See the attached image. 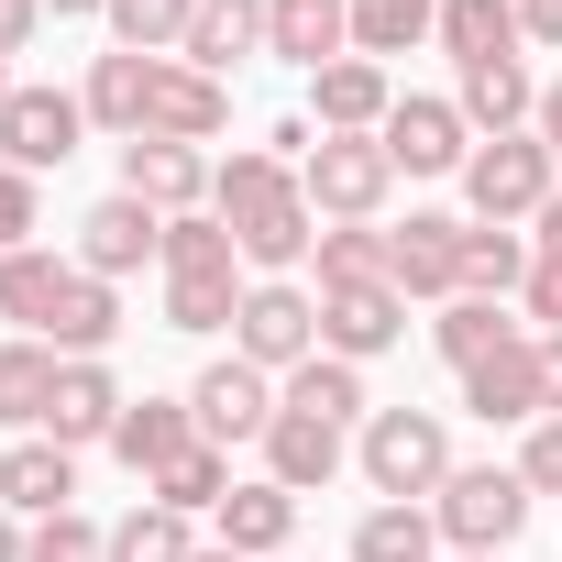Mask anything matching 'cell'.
Listing matches in <instances>:
<instances>
[{
	"mask_svg": "<svg viewBox=\"0 0 562 562\" xmlns=\"http://www.w3.org/2000/svg\"><path fill=\"white\" fill-rule=\"evenodd\" d=\"M463 562H496V551H463Z\"/></svg>",
	"mask_w": 562,
	"mask_h": 562,
	"instance_id": "cell-53",
	"label": "cell"
},
{
	"mask_svg": "<svg viewBox=\"0 0 562 562\" xmlns=\"http://www.w3.org/2000/svg\"><path fill=\"white\" fill-rule=\"evenodd\" d=\"M188 408H199V441H221V452H232V441H265L288 397H276V375H265V364L221 353V364H210V375L188 386Z\"/></svg>",
	"mask_w": 562,
	"mask_h": 562,
	"instance_id": "cell-7",
	"label": "cell"
},
{
	"mask_svg": "<svg viewBox=\"0 0 562 562\" xmlns=\"http://www.w3.org/2000/svg\"><path fill=\"white\" fill-rule=\"evenodd\" d=\"M221 122H232L221 78H199L188 56H166V67H155V100H144V133H155V144H210ZM144 133H133V144H144Z\"/></svg>",
	"mask_w": 562,
	"mask_h": 562,
	"instance_id": "cell-16",
	"label": "cell"
},
{
	"mask_svg": "<svg viewBox=\"0 0 562 562\" xmlns=\"http://www.w3.org/2000/svg\"><path fill=\"white\" fill-rule=\"evenodd\" d=\"M540 386H551V419H562V331H540Z\"/></svg>",
	"mask_w": 562,
	"mask_h": 562,
	"instance_id": "cell-46",
	"label": "cell"
},
{
	"mask_svg": "<svg viewBox=\"0 0 562 562\" xmlns=\"http://www.w3.org/2000/svg\"><path fill=\"white\" fill-rule=\"evenodd\" d=\"M408 342V299L386 288H321V353H342V364H375V353H397Z\"/></svg>",
	"mask_w": 562,
	"mask_h": 562,
	"instance_id": "cell-10",
	"label": "cell"
},
{
	"mask_svg": "<svg viewBox=\"0 0 562 562\" xmlns=\"http://www.w3.org/2000/svg\"><path fill=\"white\" fill-rule=\"evenodd\" d=\"M463 408H474V419H507V430L551 419V386H540V342L518 331V342H496L485 364H463Z\"/></svg>",
	"mask_w": 562,
	"mask_h": 562,
	"instance_id": "cell-13",
	"label": "cell"
},
{
	"mask_svg": "<svg viewBox=\"0 0 562 562\" xmlns=\"http://www.w3.org/2000/svg\"><path fill=\"white\" fill-rule=\"evenodd\" d=\"M122 408H133V397L111 386V364H100V353H78V364L56 375V408H45V441H67V452H78V441H111V430H122Z\"/></svg>",
	"mask_w": 562,
	"mask_h": 562,
	"instance_id": "cell-18",
	"label": "cell"
},
{
	"mask_svg": "<svg viewBox=\"0 0 562 562\" xmlns=\"http://www.w3.org/2000/svg\"><path fill=\"white\" fill-rule=\"evenodd\" d=\"M232 265H243V243H232L221 210H177L166 221V276H232Z\"/></svg>",
	"mask_w": 562,
	"mask_h": 562,
	"instance_id": "cell-33",
	"label": "cell"
},
{
	"mask_svg": "<svg viewBox=\"0 0 562 562\" xmlns=\"http://www.w3.org/2000/svg\"><path fill=\"white\" fill-rule=\"evenodd\" d=\"M518 299H529V321H540V331H562V254H540V265H529V288H518Z\"/></svg>",
	"mask_w": 562,
	"mask_h": 562,
	"instance_id": "cell-43",
	"label": "cell"
},
{
	"mask_svg": "<svg viewBox=\"0 0 562 562\" xmlns=\"http://www.w3.org/2000/svg\"><path fill=\"white\" fill-rule=\"evenodd\" d=\"M12 89H23V78H12V56H0V100H12Z\"/></svg>",
	"mask_w": 562,
	"mask_h": 562,
	"instance_id": "cell-52",
	"label": "cell"
},
{
	"mask_svg": "<svg viewBox=\"0 0 562 562\" xmlns=\"http://www.w3.org/2000/svg\"><path fill=\"white\" fill-rule=\"evenodd\" d=\"M0 562H23V529H12V507H0Z\"/></svg>",
	"mask_w": 562,
	"mask_h": 562,
	"instance_id": "cell-49",
	"label": "cell"
},
{
	"mask_svg": "<svg viewBox=\"0 0 562 562\" xmlns=\"http://www.w3.org/2000/svg\"><path fill=\"white\" fill-rule=\"evenodd\" d=\"M463 232L452 210H408V232H386V288L397 299H463Z\"/></svg>",
	"mask_w": 562,
	"mask_h": 562,
	"instance_id": "cell-8",
	"label": "cell"
},
{
	"mask_svg": "<svg viewBox=\"0 0 562 562\" xmlns=\"http://www.w3.org/2000/svg\"><path fill=\"white\" fill-rule=\"evenodd\" d=\"M34 221H45V210H34V177H23V166H0V254H23Z\"/></svg>",
	"mask_w": 562,
	"mask_h": 562,
	"instance_id": "cell-42",
	"label": "cell"
},
{
	"mask_svg": "<svg viewBox=\"0 0 562 562\" xmlns=\"http://www.w3.org/2000/svg\"><path fill=\"white\" fill-rule=\"evenodd\" d=\"M441 45H452L463 67L518 56V0H441Z\"/></svg>",
	"mask_w": 562,
	"mask_h": 562,
	"instance_id": "cell-29",
	"label": "cell"
},
{
	"mask_svg": "<svg viewBox=\"0 0 562 562\" xmlns=\"http://www.w3.org/2000/svg\"><path fill=\"white\" fill-rule=\"evenodd\" d=\"M78 265H89V276H133V265H166V210H144L133 188H111V199L78 221Z\"/></svg>",
	"mask_w": 562,
	"mask_h": 562,
	"instance_id": "cell-12",
	"label": "cell"
},
{
	"mask_svg": "<svg viewBox=\"0 0 562 562\" xmlns=\"http://www.w3.org/2000/svg\"><path fill=\"white\" fill-rule=\"evenodd\" d=\"M299 188H310V210H321V221H375V210H386V188H397V155H386L375 133H321V144H310V166H299Z\"/></svg>",
	"mask_w": 562,
	"mask_h": 562,
	"instance_id": "cell-4",
	"label": "cell"
},
{
	"mask_svg": "<svg viewBox=\"0 0 562 562\" xmlns=\"http://www.w3.org/2000/svg\"><path fill=\"white\" fill-rule=\"evenodd\" d=\"M419 34H441V0H353V56H408Z\"/></svg>",
	"mask_w": 562,
	"mask_h": 562,
	"instance_id": "cell-32",
	"label": "cell"
},
{
	"mask_svg": "<svg viewBox=\"0 0 562 562\" xmlns=\"http://www.w3.org/2000/svg\"><path fill=\"white\" fill-rule=\"evenodd\" d=\"M551 144L540 133H496V144H474V166H463V199H474V221H540V199H551Z\"/></svg>",
	"mask_w": 562,
	"mask_h": 562,
	"instance_id": "cell-6",
	"label": "cell"
},
{
	"mask_svg": "<svg viewBox=\"0 0 562 562\" xmlns=\"http://www.w3.org/2000/svg\"><path fill=\"white\" fill-rule=\"evenodd\" d=\"M310 254H321V288H375V276H386V232L375 221H331Z\"/></svg>",
	"mask_w": 562,
	"mask_h": 562,
	"instance_id": "cell-37",
	"label": "cell"
},
{
	"mask_svg": "<svg viewBox=\"0 0 562 562\" xmlns=\"http://www.w3.org/2000/svg\"><path fill=\"white\" fill-rule=\"evenodd\" d=\"M310 100H321V133H386V111H397V89H386V67H375V56L321 67V78H310Z\"/></svg>",
	"mask_w": 562,
	"mask_h": 562,
	"instance_id": "cell-22",
	"label": "cell"
},
{
	"mask_svg": "<svg viewBox=\"0 0 562 562\" xmlns=\"http://www.w3.org/2000/svg\"><path fill=\"white\" fill-rule=\"evenodd\" d=\"M353 463H364V485H375L386 507H419V496L452 485V430H441V408H375Z\"/></svg>",
	"mask_w": 562,
	"mask_h": 562,
	"instance_id": "cell-2",
	"label": "cell"
},
{
	"mask_svg": "<svg viewBox=\"0 0 562 562\" xmlns=\"http://www.w3.org/2000/svg\"><path fill=\"white\" fill-rule=\"evenodd\" d=\"M518 485H529V496H562V419H529V441H518Z\"/></svg>",
	"mask_w": 562,
	"mask_h": 562,
	"instance_id": "cell-41",
	"label": "cell"
},
{
	"mask_svg": "<svg viewBox=\"0 0 562 562\" xmlns=\"http://www.w3.org/2000/svg\"><path fill=\"white\" fill-rule=\"evenodd\" d=\"M188 562H243V551H221V540H199V551H188Z\"/></svg>",
	"mask_w": 562,
	"mask_h": 562,
	"instance_id": "cell-50",
	"label": "cell"
},
{
	"mask_svg": "<svg viewBox=\"0 0 562 562\" xmlns=\"http://www.w3.org/2000/svg\"><path fill=\"white\" fill-rule=\"evenodd\" d=\"M210 177H221V166H210L199 144H155V133L122 144V188H133L144 210H166V221H177V210H210Z\"/></svg>",
	"mask_w": 562,
	"mask_h": 562,
	"instance_id": "cell-17",
	"label": "cell"
},
{
	"mask_svg": "<svg viewBox=\"0 0 562 562\" xmlns=\"http://www.w3.org/2000/svg\"><path fill=\"white\" fill-rule=\"evenodd\" d=\"M254 45H265V0H199V23H188V45H177V56H188L199 78H221V67H232V56H254Z\"/></svg>",
	"mask_w": 562,
	"mask_h": 562,
	"instance_id": "cell-28",
	"label": "cell"
},
{
	"mask_svg": "<svg viewBox=\"0 0 562 562\" xmlns=\"http://www.w3.org/2000/svg\"><path fill=\"white\" fill-rule=\"evenodd\" d=\"M188 551H199V540H188V518L144 496V507H133V518L111 529V551H100V562H188Z\"/></svg>",
	"mask_w": 562,
	"mask_h": 562,
	"instance_id": "cell-38",
	"label": "cell"
},
{
	"mask_svg": "<svg viewBox=\"0 0 562 562\" xmlns=\"http://www.w3.org/2000/svg\"><path fill=\"white\" fill-rule=\"evenodd\" d=\"M144 496H155V507H177V518H199V507H221V496H232V452H221V441H199V452H188V463H166Z\"/></svg>",
	"mask_w": 562,
	"mask_h": 562,
	"instance_id": "cell-35",
	"label": "cell"
},
{
	"mask_svg": "<svg viewBox=\"0 0 562 562\" xmlns=\"http://www.w3.org/2000/svg\"><path fill=\"white\" fill-rule=\"evenodd\" d=\"M430 342H441V364L463 375V364H485L496 342H518V321H507L496 299H441V321H430Z\"/></svg>",
	"mask_w": 562,
	"mask_h": 562,
	"instance_id": "cell-31",
	"label": "cell"
},
{
	"mask_svg": "<svg viewBox=\"0 0 562 562\" xmlns=\"http://www.w3.org/2000/svg\"><path fill=\"white\" fill-rule=\"evenodd\" d=\"M78 276H89V265H78V254H45V243L0 254V321H23V331L45 342V331H56V310L78 299Z\"/></svg>",
	"mask_w": 562,
	"mask_h": 562,
	"instance_id": "cell-14",
	"label": "cell"
},
{
	"mask_svg": "<svg viewBox=\"0 0 562 562\" xmlns=\"http://www.w3.org/2000/svg\"><path fill=\"white\" fill-rule=\"evenodd\" d=\"M276 397H288L299 419H331V430H353V419H375L364 408V364H342V353H310L288 386H276Z\"/></svg>",
	"mask_w": 562,
	"mask_h": 562,
	"instance_id": "cell-26",
	"label": "cell"
},
{
	"mask_svg": "<svg viewBox=\"0 0 562 562\" xmlns=\"http://www.w3.org/2000/svg\"><path fill=\"white\" fill-rule=\"evenodd\" d=\"M265 474L288 485V496L331 485V474H342V430H331V419H299V408H276V430H265Z\"/></svg>",
	"mask_w": 562,
	"mask_h": 562,
	"instance_id": "cell-24",
	"label": "cell"
},
{
	"mask_svg": "<svg viewBox=\"0 0 562 562\" xmlns=\"http://www.w3.org/2000/svg\"><path fill=\"white\" fill-rule=\"evenodd\" d=\"M210 210L232 221V243H243V265H265V276H288L310 243H321V210H310V188H299V166L288 155H232L221 177H210Z\"/></svg>",
	"mask_w": 562,
	"mask_h": 562,
	"instance_id": "cell-1",
	"label": "cell"
},
{
	"mask_svg": "<svg viewBox=\"0 0 562 562\" xmlns=\"http://www.w3.org/2000/svg\"><path fill=\"white\" fill-rule=\"evenodd\" d=\"M430 518H441L452 551H507L529 529V485H518V463H452V485L430 496Z\"/></svg>",
	"mask_w": 562,
	"mask_h": 562,
	"instance_id": "cell-3",
	"label": "cell"
},
{
	"mask_svg": "<svg viewBox=\"0 0 562 562\" xmlns=\"http://www.w3.org/2000/svg\"><path fill=\"white\" fill-rule=\"evenodd\" d=\"M540 254H562V188L540 199Z\"/></svg>",
	"mask_w": 562,
	"mask_h": 562,
	"instance_id": "cell-48",
	"label": "cell"
},
{
	"mask_svg": "<svg viewBox=\"0 0 562 562\" xmlns=\"http://www.w3.org/2000/svg\"><path fill=\"white\" fill-rule=\"evenodd\" d=\"M67 496H78V452H67V441L34 430V441L0 452V507H12V518H56Z\"/></svg>",
	"mask_w": 562,
	"mask_h": 562,
	"instance_id": "cell-20",
	"label": "cell"
},
{
	"mask_svg": "<svg viewBox=\"0 0 562 562\" xmlns=\"http://www.w3.org/2000/svg\"><path fill=\"white\" fill-rule=\"evenodd\" d=\"M45 12H111V0H45Z\"/></svg>",
	"mask_w": 562,
	"mask_h": 562,
	"instance_id": "cell-51",
	"label": "cell"
},
{
	"mask_svg": "<svg viewBox=\"0 0 562 562\" xmlns=\"http://www.w3.org/2000/svg\"><path fill=\"white\" fill-rule=\"evenodd\" d=\"M56 375H67V353H56V342H34V331H12V342H0V419H12V430H45Z\"/></svg>",
	"mask_w": 562,
	"mask_h": 562,
	"instance_id": "cell-25",
	"label": "cell"
},
{
	"mask_svg": "<svg viewBox=\"0 0 562 562\" xmlns=\"http://www.w3.org/2000/svg\"><path fill=\"white\" fill-rule=\"evenodd\" d=\"M430 551H441V518L430 507H375L353 529V562H430Z\"/></svg>",
	"mask_w": 562,
	"mask_h": 562,
	"instance_id": "cell-36",
	"label": "cell"
},
{
	"mask_svg": "<svg viewBox=\"0 0 562 562\" xmlns=\"http://www.w3.org/2000/svg\"><path fill=\"white\" fill-rule=\"evenodd\" d=\"M529 265H540V254H529L507 221L463 232V299H496V310H507V288H529Z\"/></svg>",
	"mask_w": 562,
	"mask_h": 562,
	"instance_id": "cell-30",
	"label": "cell"
},
{
	"mask_svg": "<svg viewBox=\"0 0 562 562\" xmlns=\"http://www.w3.org/2000/svg\"><path fill=\"white\" fill-rule=\"evenodd\" d=\"M265 56H288V67H342L353 56V0H265Z\"/></svg>",
	"mask_w": 562,
	"mask_h": 562,
	"instance_id": "cell-15",
	"label": "cell"
},
{
	"mask_svg": "<svg viewBox=\"0 0 562 562\" xmlns=\"http://www.w3.org/2000/svg\"><path fill=\"white\" fill-rule=\"evenodd\" d=\"M529 133H540V144L562 155V89H540V122H529Z\"/></svg>",
	"mask_w": 562,
	"mask_h": 562,
	"instance_id": "cell-47",
	"label": "cell"
},
{
	"mask_svg": "<svg viewBox=\"0 0 562 562\" xmlns=\"http://www.w3.org/2000/svg\"><path fill=\"white\" fill-rule=\"evenodd\" d=\"M111 452L155 485L166 463H188V452H199V408H188V397H133V408H122V430H111Z\"/></svg>",
	"mask_w": 562,
	"mask_h": 562,
	"instance_id": "cell-19",
	"label": "cell"
},
{
	"mask_svg": "<svg viewBox=\"0 0 562 562\" xmlns=\"http://www.w3.org/2000/svg\"><path fill=\"white\" fill-rule=\"evenodd\" d=\"M452 111L474 122V144H496V133H529V122H540V89H529L518 56H496V67H463V100H452Z\"/></svg>",
	"mask_w": 562,
	"mask_h": 562,
	"instance_id": "cell-23",
	"label": "cell"
},
{
	"mask_svg": "<svg viewBox=\"0 0 562 562\" xmlns=\"http://www.w3.org/2000/svg\"><path fill=\"white\" fill-rule=\"evenodd\" d=\"M518 45H562V0H518Z\"/></svg>",
	"mask_w": 562,
	"mask_h": 562,
	"instance_id": "cell-45",
	"label": "cell"
},
{
	"mask_svg": "<svg viewBox=\"0 0 562 562\" xmlns=\"http://www.w3.org/2000/svg\"><path fill=\"white\" fill-rule=\"evenodd\" d=\"M232 353L265 364V375H299L321 353V299L288 288V276H265V288H243V321H232Z\"/></svg>",
	"mask_w": 562,
	"mask_h": 562,
	"instance_id": "cell-5",
	"label": "cell"
},
{
	"mask_svg": "<svg viewBox=\"0 0 562 562\" xmlns=\"http://www.w3.org/2000/svg\"><path fill=\"white\" fill-rule=\"evenodd\" d=\"M188 23H199V0H111L122 56H166V45H188Z\"/></svg>",
	"mask_w": 562,
	"mask_h": 562,
	"instance_id": "cell-39",
	"label": "cell"
},
{
	"mask_svg": "<svg viewBox=\"0 0 562 562\" xmlns=\"http://www.w3.org/2000/svg\"><path fill=\"white\" fill-rule=\"evenodd\" d=\"M100 551H111V529H89L78 507H56V518L23 529V562H100Z\"/></svg>",
	"mask_w": 562,
	"mask_h": 562,
	"instance_id": "cell-40",
	"label": "cell"
},
{
	"mask_svg": "<svg viewBox=\"0 0 562 562\" xmlns=\"http://www.w3.org/2000/svg\"><path fill=\"white\" fill-rule=\"evenodd\" d=\"M34 23H45V0H0V56H23Z\"/></svg>",
	"mask_w": 562,
	"mask_h": 562,
	"instance_id": "cell-44",
	"label": "cell"
},
{
	"mask_svg": "<svg viewBox=\"0 0 562 562\" xmlns=\"http://www.w3.org/2000/svg\"><path fill=\"white\" fill-rule=\"evenodd\" d=\"M78 133H89V100H67V89H12L0 100V166H23V177L67 166Z\"/></svg>",
	"mask_w": 562,
	"mask_h": 562,
	"instance_id": "cell-9",
	"label": "cell"
},
{
	"mask_svg": "<svg viewBox=\"0 0 562 562\" xmlns=\"http://www.w3.org/2000/svg\"><path fill=\"white\" fill-rule=\"evenodd\" d=\"M155 67H166V56H100V67H89V89H78V100H89V122L133 144V133H144V100H155Z\"/></svg>",
	"mask_w": 562,
	"mask_h": 562,
	"instance_id": "cell-27",
	"label": "cell"
},
{
	"mask_svg": "<svg viewBox=\"0 0 562 562\" xmlns=\"http://www.w3.org/2000/svg\"><path fill=\"white\" fill-rule=\"evenodd\" d=\"M375 144L397 155V177H463V166H474V122H463L452 100H397Z\"/></svg>",
	"mask_w": 562,
	"mask_h": 562,
	"instance_id": "cell-11",
	"label": "cell"
},
{
	"mask_svg": "<svg viewBox=\"0 0 562 562\" xmlns=\"http://www.w3.org/2000/svg\"><path fill=\"white\" fill-rule=\"evenodd\" d=\"M243 321V265L232 276H166V331H232Z\"/></svg>",
	"mask_w": 562,
	"mask_h": 562,
	"instance_id": "cell-34",
	"label": "cell"
},
{
	"mask_svg": "<svg viewBox=\"0 0 562 562\" xmlns=\"http://www.w3.org/2000/svg\"><path fill=\"white\" fill-rule=\"evenodd\" d=\"M221 551H243V562H265V551H288V529H299V496L276 485V474H254V485H232L221 507Z\"/></svg>",
	"mask_w": 562,
	"mask_h": 562,
	"instance_id": "cell-21",
	"label": "cell"
}]
</instances>
